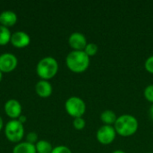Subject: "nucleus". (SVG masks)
Here are the masks:
<instances>
[{"label":"nucleus","mask_w":153,"mask_h":153,"mask_svg":"<svg viewBox=\"0 0 153 153\" xmlns=\"http://www.w3.org/2000/svg\"><path fill=\"white\" fill-rule=\"evenodd\" d=\"M65 64L70 71L75 74H81L88 69L90 65V56H88L84 51L73 50L66 56Z\"/></svg>","instance_id":"1"},{"label":"nucleus","mask_w":153,"mask_h":153,"mask_svg":"<svg viewBox=\"0 0 153 153\" xmlns=\"http://www.w3.org/2000/svg\"><path fill=\"white\" fill-rule=\"evenodd\" d=\"M113 126L117 134L124 137H128L137 132L139 123L135 117L129 114H125L117 117V119Z\"/></svg>","instance_id":"2"},{"label":"nucleus","mask_w":153,"mask_h":153,"mask_svg":"<svg viewBox=\"0 0 153 153\" xmlns=\"http://www.w3.org/2000/svg\"><path fill=\"white\" fill-rule=\"evenodd\" d=\"M58 63L53 56L41 58L36 65V73L40 80L49 81L54 78L58 72Z\"/></svg>","instance_id":"3"},{"label":"nucleus","mask_w":153,"mask_h":153,"mask_svg":"<svg viewBox=\"0 0 153 153\" xmlns=\"http://www.w3.org/2000/svg\"><path fill=\"white\" fill-rule=\"evenodd\" d=\"M4 135L6 139L13 143H19L24 136V126L23 124L19 122L17 119H11L6 123L4 128Z\"/></svg>","instance_id":"4"},{"label":"nucleus","mask_w":153,"mask_h":153,"mask_svg":"<svg viewBox=\"0 0 153 153\" xmlns=\"http://www.w3.org/2000/svg\"><path fill=\"white\" fill-rule=\"evenodd\" d=\"M65 108L67 114L72 117H82L86 111V104L82 99L73 96L66 100L65 103Z\"/></svg>","instance_id":"5"},{"label":"nucleus","mask_w":153,"mask_h":153,"mask_svg":"<svg viewBox=\"0 0 153 153\" xmlns=\"http://www.w3.org/2000/svg\"><path fill=\"white\" fill-rule=\"evenodd\" d=\"M117 132L113 126L103 125L97 131V140L100 143L103 145H108L116 139Z\"/></svg>","instance_id":"6"},{"label":"nucleus","mask_w":153,"mask_h":153,"mask_svg":"<svg viewBox=\"0 0 153 153\" xmlns=\"http://www.w3.org/2000/svg\"><path fill=\"white\" fill-rule=\"evenodd\" d=\"M18 65V59L12 53H4L0 55V71L3 74H9L15 70Z\"/></svg>","instance_id":"7"},{"label":"nucleus","mask_w":153,"mask_h":153,"mask_svg":"<svg viewBox=\"0 0 153 153\" xmlns=\"http://www.w3.org/2000/svg\"><path fill=\"white\" fill-rule=\"evenodd\" d=\"M4 113L11 119H18L22 112V108L21 103L14 99L8 100L4 103Z\"/></svg>","instance_id":"8"},{"label":"nucleus","mask_w":153,"mask_h":153,"mask_svg":"<svg viewBox=\"0 0 153 153\" xmlns=\"http://www.w3.org/2000/svg\"><path fill=\"white\" fill-rule=\"evenodd\" d=\"M10 43L12 44L13 47L16 48H23L30 45V37L25 31L18 30V31L12 33Z\"/></svg>","instance_id":"9"},{"label":"nucleus","mask_w":153,"mask_h":153,"mask_svg":"<svg viewBox=\"0 0 153 153\" xmlns=\"http://www.w3.org/2000/svg\"><path fill=\"white\" fill-rule=\"evenodd\" d=\"M68 43L69 46L74 49L77 51H83L86 45L88 44L87 39L84 36V34L81 32H73L69 38H68Z\"/></svg>","instance_id":"10"},{"label":"nucleus","mask_w":153,"mask_h":153,"mask_svg":"<svg viewBox=\"0 0 153 153\" xmlns=\"http://www.w3.org/2000/svg\"><path fill=\"white\" fill-rule=\"evenodd\" d=\"M35 91L39 97L46 99L51 96L53 92V87L49 81L39 80L35 85Z\"/></svg>","instance_id":"11"},{"label":"nucleus","mask_w":153,"mask_h":153,"mask_svg":"<svg viewBox=\"0 0 153 153\" xmlns=\"http://www.w3.org/2000/svg\"><path fill=\"white\" fill-rule=\"evenodd\" d=\"M17 21V14L13 11L5 10L0 13V25L2 26H4L6 28L12 27L16 24Z\"/></svg>","instance_id":"12"},{"label":"nucleus","mask_w":153,"mask_h":153,"mask_svg":"<svg viewBox=\"0 0 153 153\" xmlns=\"http://www.w3.org/2000/svg\"><path fill=\"white\" fill-rule=\"evenodd\" d=\"M13 153H37L34 144L29 143L27 142H21L13 149Z\"/></svg>","instance_id":"13"},{"label":"nucleus","mask_w":153,"mask_h":153,"mask_svg":"<svg viewBox=\"0 0 153 153\" xmlns=\"http://www.w3.org/2000/svg\"><path fill=\"white\" fill-rule=\"evenodd\" d=\"M117 119V114L110 109H107L104 110L101 114H100V120L104 123V125L107 126H114L116 121Z\"/></svg>","instance_id":"14"},{"label":"nucleus","mask_w":153,"mask_h":153,"mask_svg":"<svg viewBox=\"0 0 153 153\" xmlns=\"http://www.w3.org/2000/svg\"><path fill=\"white\" fill-rule=\"evenodd\" d=\"M37 153H51L53 151V147L48 141L39 140L35 144Z\"/></svg>","instance_id":"15"},{"label":"nucleus","mask_w":153,"mask_h":153,"mask_svg":"<svg viewBox=\"0 0 153 153\" xmlns=\"http://www.w3.org/2000/svg\"><path fill=\"white\" fill-rule=\"evenodd\" d=\"M12 33L10 30L4 26L0 25V46H5L11 41Z\"/></svg>","instance_id":"16"},{"label":"nucleus","mask_w":153,"mask_h":153,"mask_svg":"<svg viewBox=\"0 0 153 153\" xmlns=\"http://www.w3.org/2000/svg\"><path fill=\"white\" fill-rule=\"evenodd\" d=\"M83 51L86 53V55L88 56H92L97 54V52H98V46L95 43H92V42L88 43L86 45V47H85Z\"/></svg>","instance_id":"17"},{"label":"nucleus","mask_w":153,"mask_h":153,"mask_svg":"<svg viewBox=\"0 0 153 153\" xmlns=\"http://www.w3.org/2000/svg\"><path fill=\"white\" fill-rule=\"evenodd\" d=\"M73 126L76 130L81 131V130L84 129V127L86 126V122L83 117H76V118H74Z\"/></svg>","instance_id":"18"},{"label":"nucleus","mask_w":153,"mask_h":153,"mask_svg":"<svg viewBox=\"0 0 153 153\" xmlns=\"http://www.w3.org/2000/svg\"><path fill=\"white\" fill-rule=\"evenodd\" d=\"M144 97L145 99L150 101L151 103L153 104V84H150L148 85L145 89H144Z\"/></svg>","instance_id":"19"},{"label":"nucleus","mask_w":153,"mask_h":153,"mask_svg":"<svg viewBox=\"0 0 153 153\" xmlns=\"http://www.w3.org/2000/svg\"><path fill=\"white\" fill-rule=\"evenodd\" d=\"M26 142L29 143H31V144H36L38 143V134L34 132H30L27 135H26Z\"/></svg>","instance_id":"20"},{"label":"nucleus","mask_w":153,"mask_h":153,"mask_svg":"<svg viewBox=\"0 0 153 153\" xmlns=\"http://www.w3.org/2000/svg\"><path fill=\"white\" fill-rule=\"evenodd\" d=\"M51 153H72V151L65 145H59L55 148H53V151Z\"/></svg>","instance_id":"21"},{"label":"nucleus","mask_w":153,"mask_h":153,"mask_svg":"<svg viewBox=\"0 0 153 153\" xmlns=\"http://www.w3.org/2000/svg\"><path fill=\"white\" fill-rule=\"evenodd\" d=\"M144 66H145V69L150 73V74H153V56H149L146 61H145V64H144Z\"/></svg>","instance_id":"22"},{"label":"nucleus","mask_w":153,"mask_h":153,"mask_svg":"<svg viewBox=\"0 0 153 153\" xmlns=\"http://www.w3.org/2000/svg\"><path fill=\"white\" fill-rule=\"evenodd\" d=\"M17 120H18L19 122H21L22 124H24V123H25V122L27 121V117L22 114V115H21V116L19 117V118H18Z\"/></svg>","instance_id":"23"},{"label":"nucleus","mask_w":153,"mask_h":153,"mask_svg":"<svg viewBox=\"0 0 153 153\" xmlns=\"http://www.w3.org/2000/svg\"><path fill=\"white\" fill-rule=\"evenodd\" d=\"M4 128V120H3V118L0 117V132H1Z\"/></svg>","instance_id":"24"},{"label":"nucleus","mask_w":153,"mask_h":153,"mask_svg":"<svg viewBox=\"0 0 153 153\" xmlns=\"http://www.w3.org/2000/svg\"><path fill=\"white\" fill-rule=\"evenodd\" d=\"M150 117H151L152 120H153V104L152 105L151 108H150Z\"/></svg>","instance_id":"25"},{"label":"nucleus","mask_w":153,"mask_h":153,"mask_svg":"<svg viewBox=\"0 0 153 153\" xmlns=\"http://www.w3.org/2000/svg\"><path fill=\"white\" fill-rule=\"evenodd\" d=\"M112 153H126L124 151H122V150H116V151H114Z\"/></svg>","instance_id":"26"},{"label":"nucleus","mask_w":153,"mask_h":153,"mask_svg":"<svg viewBox=\"0 0 153 153\" xmlns=\"http://www.w3.org/2000/svg\"><path fill=\"white\" fill-rule=\"evenodd\" d=\"M2 79H3V73L0 71V82L2 81Z\"/></svg>","instance_id":"27"},{"label":"nucleus","mask_w":153,"mask_h":153,"mask_svg":"<svg viewBox=\"0 0 153 153\" xmlns=\"http://www.w3.org/2000/svg\"><path fill=\"white\" fill-rule=\"evenodd\" d=\"M151 153H152V152H151Z\"/></svg>","instance_id":"28"}]
</instances>
